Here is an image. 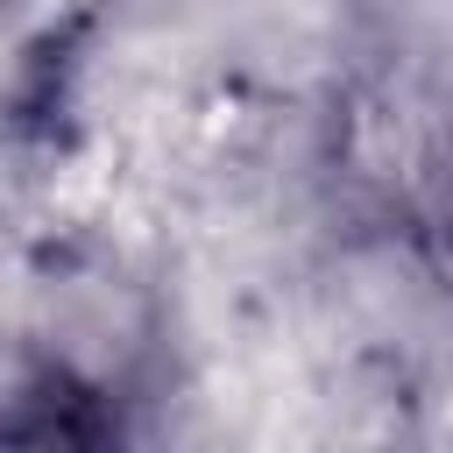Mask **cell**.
Masks as SVG:
<instances>
[{"instance_id":"1","label":"cell","mask_w":453,"mask_h":453,"mask_svg":"<svg viewBox=\"0 0 453 453\" xmlns=\"http://www.w3.org/2000/svg\"><path fill=\"white\" fill-rule=\"evenodd\" d=\"M0 453H120V425L99 389L35 375L0 403Z\"/></svg>"}]
</instances>
